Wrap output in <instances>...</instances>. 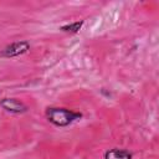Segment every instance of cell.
I'll use <instances>...</instances> for the list:
<instances>
[{
    "instance_id": "obj_1",
    "label": "cell",
    "mask_w": 159,
    "mask_h": 159,
    "mask_svg": "<svg viewBox=\"0 0 159 159\" xmlns=\"http://www.w3.org/2000/svg\"><path fill=\"white\" fill-rule=\"evenodd\" d=\"M45 114L47 120L56 127H67L77 119L82 118L81 112H76L63 107H48L46 108Z\"/></svg>"
},
{
    "instance_id": "obj_2",
    "label": "cell",
    "mask_w": 159,
    "mask_h": 159,
    "mask_svg": "<svg viewBox=\"0 0 159 159\" xmlns=\"http://www.w3.org/2000/svg\"><path fill=\"white\" fill-rule=\"evenodd\" d=\"M30 48H31L30 42L26 40H21V41H16V42H12V43L5 46L0 51V56L5 57V58L17 57V56H21V55L29 52Z\"/></svg>"
},
{
    "instance_id": "obj_3",
    "label": "cell",
    "mask_w": 159,
    "mask_h": 159,
    "mask_svg": "<svg viewBox=\"0 0 159 159\" xmlns=\"http://www.w3.org/2000/svg\"><path fill=\"white\" fill-rule=\"evenodd\" d=\"M0 107L6 112L14 113V114H22L29 111L27 106L16 98H2L0 101Z\"/></svg>"
},
{
    "instance_id": "obj_4",
    "label": "cell",
    "mask_w": 159,
    "mask_h": 159,
    "mask_svg": "<svg viewBox=\"0 0 159 159\" xmlns=\"http://www.w3.org/2000/svg\"><path fill=\"white\" fill-rule=\"evenodd\" d=\"M133 154L127 149L112 148L104 153V159H132Z\"/></svg>"
},
{
    "instance_id": "obj_5",
    "label": "cell",
    "mask_w": 159,
    "mask_h": 159,
    "mask_svg": "<svg viewBox=\"0 0 159 159\" xmlns=\"http://www.w3.org/2000/svg\"><path fill=\"white\" fill-rule=\"evenodd\" d=\"M83 24H84V21H83V20H81V21H75V22L66 24V25L61 26V27H60V30H61V31H63V32H71V34H76V32H78V31L82 29Z\"/></svg>"
}]
</instances>
